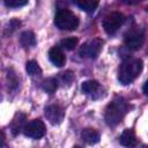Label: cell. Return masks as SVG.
I'll list each match as a JSON object with an SVG mask.
<instances>
[{"mask_svg":"<svg viewBox=\"0 0 148 148\" xmlns=\"http://www.w3.org/2000/svg\"><path fill=\"white\" fill-rule=\"evenodd\" d=\"M143 62L141 59H127L118 69V80L121 84L127 86L132 83L142 72Z\"/></svg>","mask_w":148,"mask_h":148,"instance_id":"1","label":"cell"},{"mask_svg":"<svg viewBox=\"0 0 148 148\" xmlns=\"http://www.w3.org/2000/svg\"><path fill=\"white\" fill-rule=\"evenodd\" d=\"M126 111H127V104H126L125 99L121 97L116 98L105 109L104 118H105L106 124L110 126L118 125L123 120Z\"/></svg>","mask_w":148,"mask_h":148,"instance_id":"2","label":"cell"},{"mask_svg":"<svg viewBox=\"0 0 148 148\" xmlns=\"http://www.w3.org/2000/svg\"><path fill=\"white\" fill-rule=\"evenodd\" d=\"M54 24L60 30L72 31V30H75L77 28L79 18L71 10H68V9H60L56 14Z\"/></svg>","mask_w":148,"mask_h":148,"instance_id":"3","label":"cell"},{"mask_svg":"<svg viewBox=\"0 0 148 148\" xmlns=\"http://www.w3.org/2000/svg\"><path fill=\"white\" fill-rule=\"evenodd\" d=\"M143 42H145V31L139 27H134L130 29L124 35V43L130 50L136 51L141 49V46L143 45Z\"/></svg>","mask_w":148,"mask_h":148,"instance_id":"4","label":"cell"},{"mask_svg":"<svg viewBox=\"0 0 148 148\" xmlns=\"http://www.w3.org/2000/svg\"><path fill=\"white\" fill-rule=\"evenodd\" d=\"M102 46H103V40L101 38H94L84 43L80 47L79 53L82 58L96 59L102 51Z\"/></svg>","mask_w":148,"mask_h":148,"instance_id":"5","label":"cell"},{"mask_svg":"<svg viewBox=\"0 0 148 148\" xmlns=\"http://www.w3.org/2000/svg\"><path fill=\"white\" fill-rule=\"evenodd\" d=\"M124 15L119 12H112L108 14L103 20V29L106 34L113 35L124 23Z\"/></svg>","mask_w":148,"mask_h":148,"instance_id":"6","label":"cell"},{"mask_svg":"<svg viewBox=\"0 0 148 148\" xmlns=\"http://www.w3.org/2000/svg\"><path fill=\"white\" fill-rule=\"evenodd\" d=\"M45 125L40 119H34L23 127L24 135L31 139H40L45 135Z\"/></svg>","mask_w":148,"mask_h":148,"instance_id":"7","label":"cell"},{"mask_svg":"<svg viewBox=\"0 0 148 148\" xmlns=\"http://www.w3.org/2000/svg\"><path fill=\"white\" fill-rule=\"evenodd\" d=\"M65 112L61 106L59 105H49L45 109V117L52 125H58L62 121Z\"/></svg>","mask_w":148,"mask_h":148,"instance_id":"8","label":"cell"},{"mask_svg":"<svg viewBox=\"0 0 148 148\" xmlns=\"http://www.w3.org/2000/svg\"><path fill=\"white\" fill-rule=\"evenodd\" d=\"M49 59L57 67H62L66 62V57L61 49L58 46H53L49 50Z\"/></svg>","mask_w":148,"mask_h":148,"instance_id":"9","label":"cell"},{"mask_svg":"<svg viewBox=\"0 0 148 148\" xmlns=\"http://www.w3.org/2000/svg\"><path fill=\"white\" fill-rule=\"evenodd\" d=\"M119 141L125 147H134V146H136V136H135L134 132L132 130H130V128H126L121 133V135L119 138Z\"/></svg>","mask_w":148,"mask_h":148,"instance_id":"10","label":"cell"},{"mask_svg":"<svg viewBox=\"0 0 148 148\" xmlns=\"http://www.w3.org/2000/svg\"><path fill=\"white\" fill-rule=\"evenodd\" d=\"M82 140L88 145H94L99 141V133L94 128H84L81 132Z\"/></svg>","mask_w":148,"mask_h":148,"instance_id":"11","label":"cell"},{"mask_svg":"<svg viewBox=\"0 0 148 148\" xmlns=\"http://www.w3.org/2000/svg\"><path fill=\"white\" fill-rule=\"evenodd\" d=\"M20 43L23 47L29 49L36 45V37L32 31H24L20 36Z\"/></svg>","mask_w":148,"mask_h":148,"instance_id":"12","label":"cell"},{"mask_svg":"<svg viewBox=\"0 0 148 148\" xmlns=\"http://www.w3.org/2000/svg\"><path fill=\"white\" fill-rule=\"evenodd\" d=\"M77 7L80 9H82L83 12H87V13H92L98 3H99V0H75Z\"/></svg>","mask_w":148,"mask_h":148,"instance_id":"13","label":"cell"},{"mask_svg":"<svg viewBox=\"0 0 148 148\" xmlns=\"http://www.w3.org/2000/svg\"><path fill=\"white\" fill-rule=\"evenodd\" d=\"M24 120H25V116H24L23 113H16L15 118L13 119V121H12V124H10L12 132H13L14 135H16L17 133H20L21 130L23 131V127L25 126Z\"/></svg>","mask_w":148,"mask_h":148,"instance_id":"14","label":"cell"},{"mask_svg":"<svg viewBox=\"0 0 148 148\" xmlns=\"http://www.w3.org/2000/svg\"><path fill=\"white\" fill-rule=\"evenodd\" d=\"M81 88H82V91L84 94L92 95V94H95L99 89V83L96 80H88V81H84L82 83Z\"/></svg>","mask_w":148,"mask_h":148,"instance_id":"15","label":"cell"},{"mask_svg":"<svg viewBox=\"0 0 148 148\" xmlns=\"http://www.w3.org/2000/svg\"><path fill=\"white\" fill-rule=\"evenodd\" d=\"M25 71L32 77H37V76L42 75V68L39 67V65L35 60H29L25 64Z\"/></svg>","mask_w":148,"mask_h":148,"instance_id":"16","label":"cell"},{"mask_svg":"<svg viewBox=\"0 0 148 148\" xmlns=\"http://www.w3.org/2000/svg\"><path fill=\"white\" fill-rule=\"evenodd\" d=\"M42 87H43V89L46 92L53 94L57 90V88H58V82H57V80L54 77H49V79H46V80L43 81Z\"/></svg>","mask_w":148,"mask_h":148,"instance_id":"17","label":"cell"},{"mask_svg":"<svg viewBox=\"0 0 148 148\" xmlns=\"http://www.w3.org/2000/svg\"><path fill=\"white\" fill-rule=\"evenodd\" d=\"M76 45H77V38L76 37H67L60 42V46L66 49V50H69V51L75 49Z\"/></svg>","mask_w":148,"mask_h":148,"instance_id":"18","label":"cell"},{"mask_svg":"<svg viewBox=\"0 0 148 148\" xmlns=\"http://www.w3.org/2000/svg\"><path fill=\"white\" fill-rule=\"evenodd\" d=\"M29 0H3L5 5L9 8H18L22 6H25Z\"/></svg>","mask_w":148,"mask_h":148,"instance_id":"19","label":"cell"},{"mask_svg":"<svg viewBox=\"0 0 148 148\" xmlns=\"http://www.w3.org/2000/svg\"><path fill=\"white\" fill-rule=\"evenodd\" d=\"M142 1H145V0H123V2L126 5H138Z\"/></svg>","mask_w":148,"mask_h":148,"instance_id":"20","label":"cell"},{"mask_svg":"<svg viewBox=\"0 0 148 148\" xmlns=\"http://www.w3.org/2000/svg\"><path fill=\"white\" fill-rule=\"evenodd\" d=\"M142 90H143V94H145L146 96H148V80H147V81H146V83L143 84Z\"/></svg>","mask_w":148,"mask_h":148,"instance_id":"21","label":"cell"}]
</instances>
